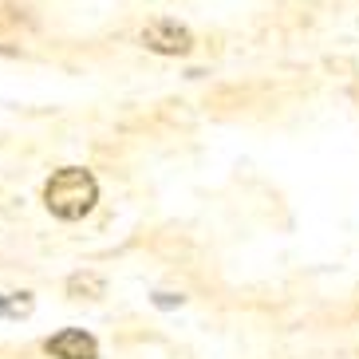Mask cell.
<instances>
[{
  "label": "cell",
  "instance_id": "cell-2",
  "mask_svg": "<svg viewBox=\"0 0 359 359\" xmlns=\"http://www.w3.org/2000/svg\"><path fill=\"white\" fill-rule=\"evenodd\" d=\"M142 43L158 55H186L194 48V36H190V28H182L178 20H154V24L142 28Z\"/></svg>",
  "mask_w": 359,
  "mask_h": 359
},
{
  "label": "cell",
  "instance_id": "cell-4",
  "mask_svg": "<svg viewBox=\"0 0 359 359\" xmlns=\"http://www.w3.org/2000/svg\"><path fill=\"white\" fill-rule=\"evenodd\" d=\"M32 312V296L28 292H8V296H0V316L4 320H20Z\"/></svg>",
  "mask_w": 359,
  "mask_h": 359
},
{
  "label": "cell",
  "instance_id": "cell-1",
  "mask_svg": "<svg viewBox=\"0 0 359 359\" xmlns=\"http://www.w3.org/2000/svg\"><path fill=\"white\" fill-rule=\"evenodd\" d=\"M95 198H99L95 178H91L87 170H79V166H67V170H60V174H52L48 186H43L48 210H52L55 217H64V222H75V217L91 213Z\"/></svg>",
  "mask_w": 359,
  "mask_h": 359
},
{
  "label": "cell",
  "instance_id": "cell-6",
  "mask_svg": "<svg viewBox=\"0 0 359 359\" xmlns=\"http://www.w3.org/2000/svg\"><path fill=\"white\" fill-rule=\"evenodd\" d=\"M174 304H182V296H174V292H158V308H174Z\"/></svg>",
  "mask_w": 359,
  "mask_h": 359
},
{
  "label": "cell",
  "instance_id": "cell-5",
  "mask_svg": "<svg viewBox=\"0 0 359 359\" xmlns=\"http://www.w3.org/2000/svg\"><path fill=\"white\" fill-rule=\"evenodd\" d=\"M67 292L72 296H103V276H95V273H75L72 280H67Z\"/></svg>",
  "mask_w": 359,
  "mask_h": 359
},
{
  "label": "cell",
  "instance_id": "cell-3",
  "mask_svg": "<svg viewBox=\"0 0 359 359\" xmlns=\"http://www.w3.org/2000/svg\"><path fill=\"white\" fill-rule=\"evenodd\" d=\"M43 351L55 355V359H99L95 336H87V332H79V327H67V332L52 336L48 344H43Z\"/></svg>",
  "mask_w": 359,
  "mask_h": 359
}]
</instances>
